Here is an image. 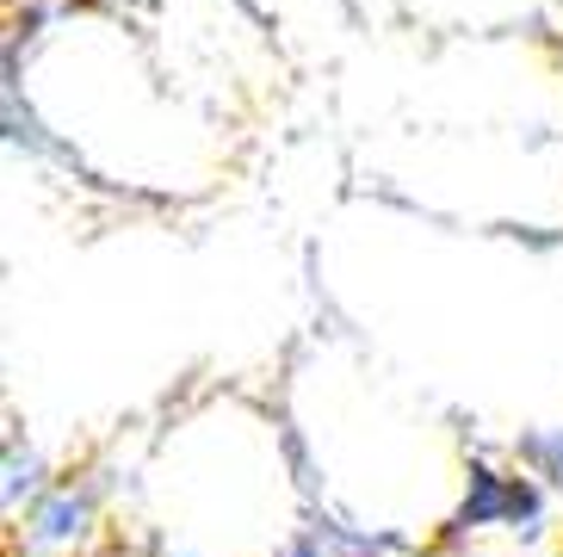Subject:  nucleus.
<instances>
[{
  "label": "nucleus",
  "instance_id": "obj_3",
  "mask_svg": "<svg viewBox=\"0 0 563 557\" xmlns=\"http://www.w3.org/2000/svg\"><path fill=\"white\" fill-rule=\"evenodd\" d=\"M514 452H520V465H527L539 483H558V490H563V427H551V434H532V440H520Z\"/></svg>",
  "mask_w": 563,
  "mask_h": 557
},
{
  "label": "nucleus",
  "instance_id": "obj_1",
  "mask_svg": "<svg viewBox=\"0 0 563 557\" xmlns=\"http://www.w3.org/2000/svg\"><path fill=\"white\" fill-rule=\"evenodd\" d=\"M93 533V490L87 483H56L32 502L25 514V551L32 557H63Z\"/></svg>",
  "mask_w": 563,
  "mask_h": 557
},
{
  "label": "nucleus",
  "instance_id": "obj_2",
  "mask_svg": "<svg viewBox=\"0 0 563 557\" xmlns=\"http://www.w3.org/2000/svg\"><path fill=\"white\" fill-rule=\"evenodd\" d=\"M37 495H44V459L19 434H7V514H19Z\"/></svg>",
  "mask_w": 563,
  "mask_h": 557
},
{
  "label": "nucleus",
  "instance_id": "obj_4",
  "mask_svg": "<svg viewBox=\"0 0 563 557\" xmlns=\"http://www.w3.org/2000/svg\"><path fill=\"white\" fill-rule=\"evenodd\" d=\"M279 557H334V545L322 539V526H303V533H298L291 545H285Z\"/></svg>",
  "mask_w": 563,
  "mask_h": 557
}]
</instances>
